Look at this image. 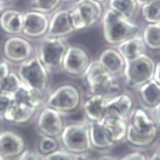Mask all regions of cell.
I'll list each match as a JSON object with an SVG mask.
<instances>
[{"label": "cell", "mask_w": 160, "mask_h": 160, "mask_svg": "<svg viewBox=\"0 0 160 160\" xmlns=\"http://www.w3.org/2000/svg\"><path fill=\"white\" fill-rule=\"evenodd\" d=\"M138 27L112 10L106 12L103 19V33L107 42L119 44L138 34Z\"/></svg>", "instance_id": "1"}, {"label": "cell", "mask_w": 160, "mask_h": 160, "mask_svg": "<svg viewBox=\"0 0 160 160\" xmlns=\"http://www.w3.org/2000/svg\"><path fill=\"white\" fill-rule=\"evenodd\" d=\"M60 137L65 150L75 155L86 154L92 148L88 122L68 124L64 128Z\"/></svg>", "instance_id": "2"}, {"label": "cell", "mask_w": 160, "mask_h": 160, "mask_svg": "<svg viewBox=\"0 0 160 160\" xmlns=\"http://www.w3.org/2000/svg\"><path fill=\"white\" fill-rule=\"evenodd\" d=\"M84 73L86 82L92 94H102L110 98L119 94V84L99 61L89 64Z\"/></svg>", "instance_id": "3"}, {"label": "cell", "mask_w": 160, "mask_h": 160, "mask_svg": "<svg viewBox=\"0 0 160 160\" xmlns=\"http://www.w3.org/2000/svg\"><path fill=\"white\" fill-rule=\"evenodd\" d=\"M124 73L128 86L141 88L153 79L155 64L147 55L143 54L138 58L125 62Z\"/></svg>", "instance_id": "4"}, {"label": "cell", "mask_w": 160, "mask_h": 160, "mask_svg": "<svg viewBox=\"0 0 160 160\" xmlns=\"http://www.w3.org/2000/svg\"><path fill=\"white\" fill-rule=\"evenodd\" d=\"M21 82L29 89L43 94L49 82L46 68L38 58L28 59L21 64L18 71Z\"/></svg>", "instance_id": "5"}, {"label": "cell", "mask_w": 160, "mask_h": 160, "mask_svg": "<svg viewBox=\"0 0 160 160\" xmlns=\"http://www.w3.org/2000/svg\"><path fill=\"white\" fill-rule=\"evenodd\" d=\"M102 15V8L95 0H78L70 11L72 26L76 29L90 27L97 23Z\"/></svg>", "instance_id": "6"}, {"label": "cell", "mask_w": 160, "mask_h": 160, "mask_svg": "<svg viewBox=\"0 0 160 160\" xmlns=\"http://www.w3.org/2000/svg\"><path fill=\"white\" fill-rule=\"evenodd\" d=\"M81 97L78 89L72 85H62L51 94L47 107L59 112H69L76 110L81 103Z\"/></svg>", "instance_id": "7"}, {"label": "cell", "mask_w": 160, "mask_h": 160, "mask_svg": "<svg viewBox=\"0 0 160 160\" xmlns=\"http://www.w3.org/2000/svg\"><path fill=\"white\" fill-rule=\"evenodd\" d=\"M67 49L65 43L56 38L43 42L40 47V60L46 68L56 69L62 66Z\"/></svg>", "instance_id": "8"}, {"label": "cell", "mask_w": 160, "mask_h": 160, "mask_svg": "<svg viewBox=\"0 0 160 160\" xmlns=\"http://www.w3.org/2000/svg\"><path fill=\"white\" fill-rule=\"evenodd\" d=\"M37 128L43 136L56 138L61 135L65 126L61 113L47 107L42 110L38 118Z\"/></svg>", "instance_id": "9"}, {"label": "cell", "mask_w": 160, "mask_h": 160, "mask_svg": "<svg viewBox=\"0 0 160 160\" xmlns=\"http://www.w3.org/2000/svg\"><path fill=\"white\" fill-rule=\"evenodd\" d=\"M89 64V58L85 51L78 47H70L67 49L62 66L67 73L77 75L84 73Z\"/></svg>", "instance_id": "10"}, {"label": "cell", "mask_w": 160, "mask_h": 160, "mask_svg": "<svg viewBox=\"0 0 160 160\" xmlns=\"http://www.w3.org/2000/svg\"><path fill=\"white\" fill-rule=\"evenodd\" d=\"M25 147L24 140L18 134L11 131L0 133V156L4 159L19 156Z\"/></svg>", "instance_id": "11"}, {"label": "cell", "mask_w": 160, "mask_h": 160, "mask_svg": "<svg viewBox=\"0 0 160 160\" xmlns=\"http://www.w3.org/2000/svg\"><path fill=\"white\" fill-rule=\"evenodd\" d=\"M133 108V101L126 94H118L108 99L105 116H111L126 120L132 115Z\"/></svg>", "instance_id": "12"}, {"label": "cell", "mask_w": 160, "mask_h": 160, "mask_svg": "<svg viewBox=\"0 0 160 160\" xmlns=\"http://www.w3.org/2000/svg\"><path fill=\"white\" fill-rule=\"evenodd\" d=\"M49 25L47 18L41 12H28L23 16L22 31L29 37H37L44 35Z\"/></svg>", "instance_id": "13"}, {"label": "cell", "mask_w": 160, "mask_h": 160, "mask_svg": "<svg viewBox=\"0 0 160 160\" xmlns=\"http://www.w3.org/2000/svg\"><path fill=\"white\" fill-rule=\"evenodd\" d=\"M3 51L5 56L11 61H24L31 55V46L23 38L12 37L5 42Z\"/></svg>", "instance_id": "14"}, {"label": "cell", "mask_w": 160, "mask_h": 160, "mask_svg": "<svg viewBox=\"0 0 160 160\" xmlns=\"http://www.w3.org/2000/svg\"><path fill=\"white\" fill-rule=\"evenodd\" d=\"M108 99L102 94H92L86 100L83 108L89 121L98 122L103 119L106 114Z\"/></svg>", "instance_id": "15"}, {"label": "cell", "mask_w": 160, "mask_h": 160, "mask_svg": "<svg viewBox=\"0 0 160 160\" xmlns=\"http://www.w3.org/2000/svg\"><path fill=\"white\" fill-rule=\"evenodd\" d=\"M36 110V107L12 100L3 119L7 121L16 124L26 123L33 117Z\"/></svg>", "instance_id": "16"}, {"label": "cell", "mask_w": 160, "mask_h": 160, "mask_svg": "<svg viewBox=\"0 0 160 160\" xmlns=\"http://www.w3.org/2000/svg\"><path fill=\"white\" fill-rule=\"evenodd\" d=\"M73 30L70 11L64 10L54 14L49 23L48 33L52 38H58L70 34Z\"/></svg>", "instance_id": "17"}, {"label": "cell", "mask_w": 160, "mask_h": 160, "mask_svg": "<svg viewBox=\"0 0 160 160\" xmlns=\"http://www.w3.org/2000/svg\"><path fill=\"white\" fill-rule=\"evenodd\" d=\"M90 139L92 147L99 150L107 149L112 147L114 143L105 130L102 121H89Z\"/></svg>", "instance_id": "18"}, {"label": "cell", "mask_w": 160, "mask_h": 160, "mask_svg": "<svg viewBox=\"0 0 160 160\" xmlns=\"http://www.w3.org/2000/svg\"><path fill=\"white\" fill-rule=\"evenodd\" d=\"M99 62L112 75L121 72L124 69L126 64L121 54L113 49L103 51L100 56Z\"/></svg>", "instance_id": "19"}, {"label": "cell", "mask_w": 160, "mask_h": 160, "mask_svg": "<svg viewBox=\"0 0 160 160\" xmlns=\"http://www.w3.org/2000/svg\"><path fill=\"white\" fill-rule=\"evenodd\" d=\"M102 121L110 138L114 143H116L126 139L128 125L125 120L107 116Z\"/></svg>", "instance_id": "20"}, {"label": "cell", "mask_w": 160, "mask_h": 160, "mask_svg": "<svg viewBox=\"0 0 160 160\" xmlns=\"http://www.w3.org/2000/svg\"><path fill=\"white\" fill-rule=\"evenodd\" d=\"M130 124L135 130L140 133H149L158 131V127L154 119L142 108H137L133 111Z\"/></svg>", "instance_id": "21"}, {"label": "cell", "mask_w": 160, "mask_h": 160, "mask_svg": "<svg viewBox=\"0 0 160 160\" xmlns=\"http://www.w3.org/2000/svg\"><path fill=\"white\" fill-rule=\"evenodd\" d=\"M145 43L142 37L137 35L121 43L119 45V53L125 62L133 60L145 52Z\"/></svg>", "instance_id": "22"}, {"label": "cell", "mask_w": 160, "mask_h": 160, "mask_svg": "<svg viewBox=\"0 0 160 160\" xmlns=\"http://www.w3.org/2000/svg\"><path fill=\"white\" fill-rule=\"evenodd\" d=\"M23 15L18 11L8 10L0 17V25L8 33L17 34L22 31Z\"/></svg>", "instance_id": "23"}, {"label": "cell", "mask_w": 160, "mask_h": 160, "mask_svg": "<svg viewBox=\"0 0 160 160\" xmlns=\"http://www.w3.org/2000/svg\"><path fill=\"white\" fill-rule=\"evenodd\" d=\"M142 102L148 107L154 108L160 102V85L153 78L140 88Z\"/></svg>", "instance_id": "24"}, {"label": "cell", "mask_w": 160, "mask_h": 160, "mask_svg": "<svg viewBox=\"0 0 160 160\" xmlns=\"http://www.w3.org/2000/svg\"><path fill=\"white\" fill-rule=\"evenodd\" d=\"M158 131L149 133H140L135 130L131 124L128 125L126 140L130 144L140 148L151 146L157 138Z\"/></svg>", "instance_id": "25"}, {"label": "cell", "mask_w": 160, "mask_h": 160, "mask_svg": "<svg viewBox=\"0 0 160 160\" xmlns=\"http://www.w3.org/2000/svg\"><path fill=\"white\" fill-rule=\"evenodd\" d=\"M137 3L135 0H110V7L111 10L129 20L135 13Z\"/></svg>", "instance_id": "26"}, {"label": "cell", "mask_w": 160, "mask_h": 160, "mask_svg": "<svg viewBox=\"0 0 160 160\" xmlns=\"http://www.w3.org/2000/svg\"><path fill=\"white\" fill-rule=\"evenodd\" d=\"M143 40L150 49H160V24L156 23L148 25L143 33Z\"/></svg>", "instance_id": "27"}, {"label": "cell", "mask_w": 160, "mask_h": 160, "mask_svg": "<svg viewBox=\"0 0 160 160\" xmlns=\"http://www.w3.org/2000/svg\"><path fill=\"white\" fill-rule=\"evenodd\" d=\"M142 15L151 24L160 22V0H150L143 5Z\"/></svg>", "instance_id": "28"}, {"label": "cell", "mask_w": 160, "mask_h": 160, "mask_svg": "<svg viewBox=\"0 0 160 160\" xmlns=\"http://www.w3.org/2000/svg\"><path fill=\"white\" fill-rule=\"evenodd\" d=\"M20 78L13 73L9 75L0 82V93L7 94L12 98V96L21 86Z\"/></svg>", "instance_id": "29"}, {"label": "cell", "mask_w": 160, "mask_h": 160, "mask_svg": "<svg viewBox=\"0 0 160 160\" xmlns=\"http://www.w3.org/2000/svg\"><path fill=\"white\" fill-rule=\"evenodd\" d=\"M58 142L56 138L43 136L39 141L38 149L40 152L45 156L58 150Z\"/></svg>", "instance_id": "30"}, {"label": "cell", "mask_w": 160, "mask_h": 160, "mask_svg": "<svg viewBox=\"0 0 160 160\" xmlns=\"http://www.w3.org/2000/svg\"><path fill=\"white\" fill-rule=\"evenodd\" d=\"M60 0H33V7L39 12H49L59 4Z\"/></svg>", "instance_id": "31"}, {"label": "cell", "mask_w": 160, "mask_h": 160, "mask_svg": "<svg viewBox=\"0 0 160 160\" xmlns=\"http://www.w3.org/2000/svg\"><path fill=\"white\" fill-rule=\"evenodd\" d=\"M44 160H75V155L67 150H56L45 155Z\"/></svg>", "instance_id": "32"}, {"label": "cell", "mask_w": 160, "mask_h": 160, "mask_svg": "<svg viewBox=\"0 0 160 160\" xmlns=\"http://www.w3.org/2000/svg\"><path fill=\"white\" fill-rule=\"evenodd\" d=\"M12 102V98L8 95L0 93V119H3L7 109Z\"/></svg>", "instance_id": "33"}, {"label": "cell", "mask_w": 160, "mask_h": 160, "mask_svg": "<svg viewBox=\"0 0 160 160\" xmlns=\"http://www.w3.org/2000/svg\"><path fill=\"white\" fill-rule=\"evenodd\" d=\"M19 160H42V158L38 152L27 149L19 156Z\"/></svg>", "instance_id": "34"}, {"label": "cell", "mask_w": 160, "mask_h": 160, "mask_svg": "<svg viewBox=\"0 0 160 160\" xmlns=\"http://www.w3.org/2000/svg\"><path fill=\"white\" fill-rule=\"evenodd\" d=\"M119 160H149L146 156L141 152L135 151L125 154Z\"/></svg>", "instance_id": "35"}, {"label": "cell", "mask_w": 160, "mask_h": 160, "mask_svg": "<svg viewBox=\"0 0 160 160\" xmlns=\"http://www.w3.org/2000/svg\"><path fill=\"white\" fill-rule=\"evenodd\" d=\"M9 69L6 62H0V82L9 75Z\"/></svg>", "instance_id": "36"}, {"label": "cell", "mask_w": 160, "mask_h": 160, "mask_svg": "<svg viewBox=\"0 0 160 160\" xmlns=\"http://www.w3.org/2000/svg\"><path fill=\"white\" fill-rule=\"evenodd\" d=\"M153 108L154 114V121H155L157 126L160 128V102Z\"/></svg>", "instance_id": "37"}, {"label": "cell", "mask_w": 160, "mask_h": 160, "mask_svg": "<svg viewBox=\"0 0 160 160\" xmlns=\"http://www.w3.org/2000/svg\"><path fill=\"white\" fill-rule=\"evenodd\" d=\"M154 79L160 85V61L155 67Z\"/></svg>", "instance_id": "38"}, {"label": "cell", "mask_w": 160, "mask_h": 160, "mask_svg": "<svg viewBox=\"0 0 160 160\" xmlns=\"http://www.w3.org/2000/svg\"><path fill=\"white\" fill-rule=\"evenodd\" d=\"M97 160H119V159L114 156L110 155V154H105V155L101 156Z\"/></svg>", "instance_id": "39"}, {"label": "cell", "mask_w": 160, "mask_h": 160, "mask_svg": "<svg viewBox=\"0 0 160 160\" xmlns=\"http://www.w3.org/2000/svg\"><path fill=\"white\" fill-rule=\"evenodd\" d=\"M75 160H92V159L89 156H88L86 154H81L75 155Z\"/></svg>", "instance_id": "40"}, {"label": "cell", "mask_w": 160, "mask_h": 160, "mask_svg": "<svg viewBox=\"0 0 160 160\" xmlns=\"http://www.w3.org/2000/svg\"><path fill=\"white\" fill-rule=\"evenodd\" d=\"M149 160H160V154L155 151V152L152 154Z\"/></svg>", "instance_id": "41"}, {"label": "cell", "mask_w": 160, "mask_h": 160, "mask_svg": "<svg viewBox=\"0 0 160 160\" xmlns=\"http://www.w3.org/2000/svg\"><path fill=\"white\" fill-rule=\"evenodd\" d=\"M135 1L137 2V3L143 5H145L146 3H147L148 2H149L150 0H135Z\"/></svg>", "instance_id": "42"}, {"label": "cell", "mask_w": 160, "mask_h": 160, "mask_svg": "<svg viewBox=\"0 0 160 160\" xmlns=\"http://www.w3.org/2000/svg\"><path fill=\"white\" fill-rule=\"evenodd\" d=\"M156 152H158V154H160V144L158 146V148H157V149H156Z\"/></svg>", "instance_id": "43"}, {"label": "cell", "mask_w": 160, "mask_h": 160, "mask_svg": "<svg viewBox=\"0 0 160 160\" xmlns=\"http://www.w3.org/2000/svg\"><path fill=\"white\" fill-rule=\"evenodd\" d=\"M9 1H10V0H0V4L5 3V2H9Z\"/></svg>", "instance_id": "44"}, {"label": "cell", "mask_w": 160, "mask_h": 160, "mask_svg": "<svg viewBox=\"0 0 160 160\" xmlns=\"http://www.w3.org/2000/svg\"><path fill=\"white\" fill-rule=\"evenodd\" d=\"M0 160H5V159L0 156Z\"/></svg>", "instance_id": "45"}, {"label": "cell", "mask_w": 160, "mask_h": 160, "mask_svg": "<svg viewBox=\"0 0 160 160\" xmlns=\"http://www.w3.org/2000/svg\"><path fill=\"white\" fill-rule=\"evenodd\" d=\"M65 1H67V2H71V1H75V0H65Z\"/></svg>", "instance_id": "46"}, {"label": "cell", "mask_w": 160, "mask_h": 160, "mask_svg": "<svg viewBox=\"0 0 160 160\" xmlns=\"http://www.w3.org/2000/svg\"><path fill=\"white\" fill-rule=\"evenodd\" d=\"M95 1H98V2H103V1H105V0H95Z\"/></svg>", "instance_id": "47"}]
</instances>
